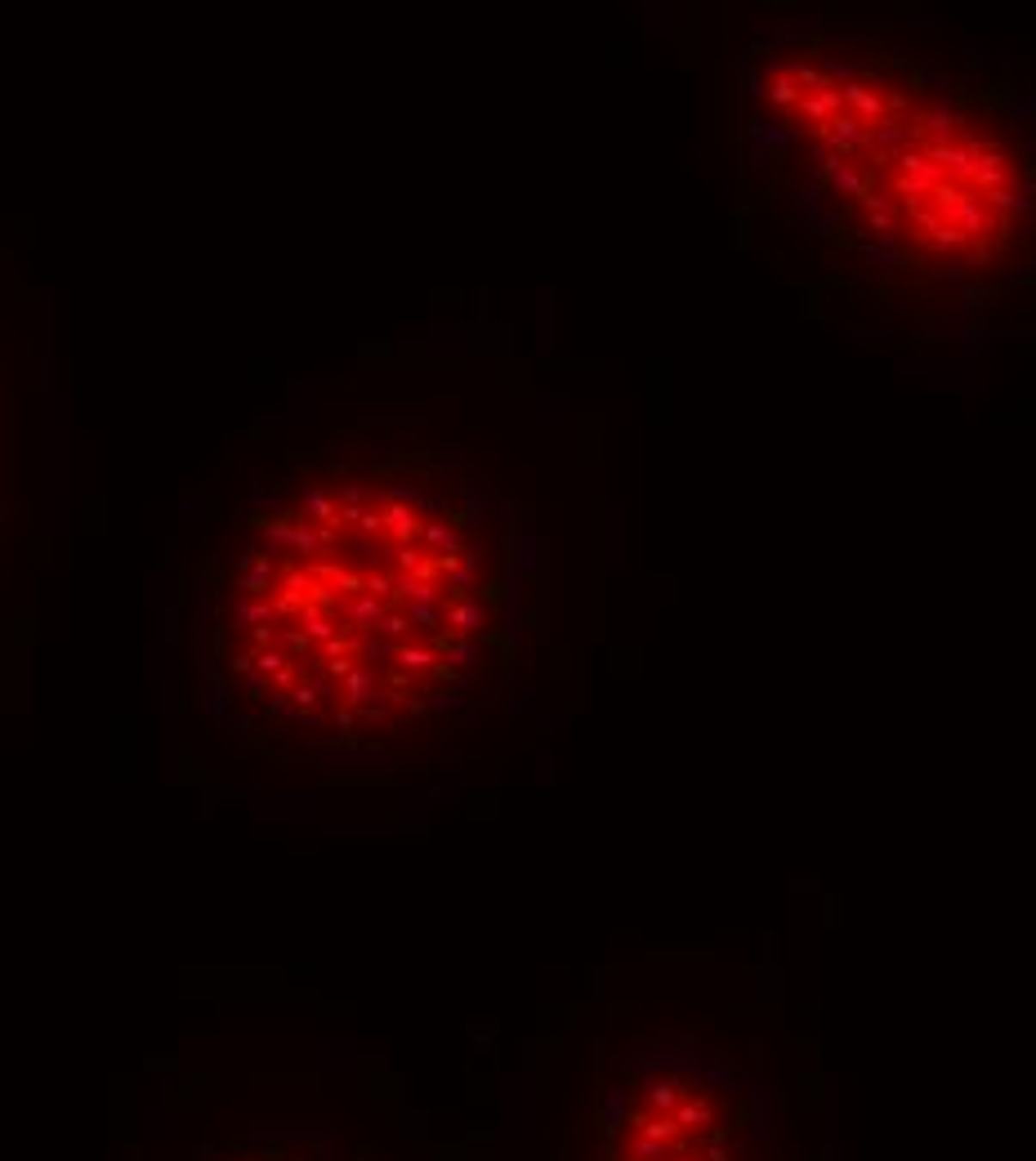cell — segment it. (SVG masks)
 Here are the masks:
<instances>
[{"label":"cell","mask_w":1036,"mask_h":1161,"mask_svg":"<svg viewBox=\"0 0 1036 1161\" xmlns=\"http://www.w3.org/2000/svg\"><path fill=\"white\" fill-rule=\"evenodd\" d=\"M741 197L826 300L983 344L1036 308V89L929 22L791 14L737 63Z\"/></svg>","instance_id":"obj_1"},{"label":"cell","mask_w":1036,"mask_h":1161,"mask_svg":"<svg viewBox=\"0 0 1036 1161\" xmlns=\"http://www.w3.org/2000/svg\"><path fill=\"white\" fill-rule=\"evenodd\" d=\"M514 621L518 550L491 491L430 452H363L246 519L215 639L255 732L389 759L465 720Z\"/></svg>","instance_id":"obj_2"},{"label":"cell","mask_w":1036,"mask_h":1161,"mask_svg":"<svg viewBox=\"0 0 1036 1161\" xmlns=\"http://www.w3.org/2000/svg\"><path fill=\"white\" fill-rule=\"evenodd\" d=\"M782 1108L702 1041L625 1055L603 1090L599 1161H782Z\"/></svg>","instance_id":"obj_3"},{"label":"cell","mask_w":1036,"mask_h":1161,"mask_svg":"<svg viewBox=\"0 0 1036 1161\" xmlns=\"http://www.w3.org/2000/svg\"><path fill=\"white\" fill-rule=\"evenodd\" d=\"M201 1161H349L344 1152L326 1148L318 1134H255L251 1144H233Z\"/></svg>","instance_id":"obj_4"}]
</instances>
